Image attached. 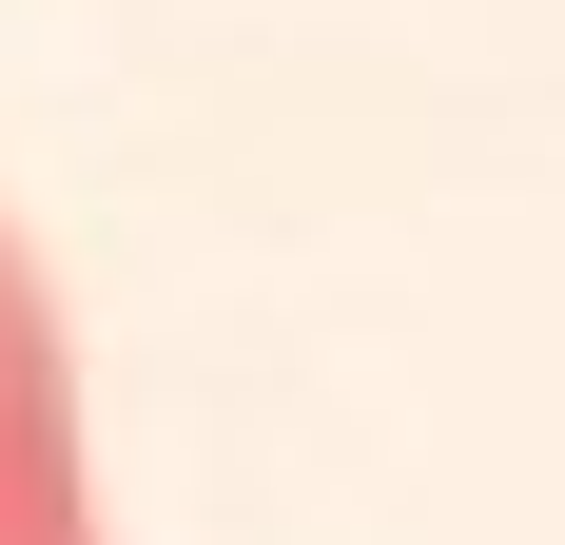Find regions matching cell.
I'll use <instances>...</instances> for the list:
<instances>
[{
    "label": "cell",
    "mask_w": 565,
    "mask_h": 545,
    "mask_svg": "<svg viewBox=\"0 0 565 545\" xmlns=\"http://www.w3.org/2000/svg\"><path fill=\"white\" fill-rule=\"evenodd\" d=\"M0 545H98V488H78V371H58V312L20 234H0Z\"/></svg>",
    "instance_id": "1"
}]
</instances>
